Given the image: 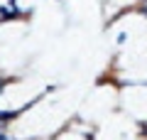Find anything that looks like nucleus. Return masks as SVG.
I'll use <instances>...</instances> for the list:
<instances>
[{"label":"nucleus","mask_w":147,"mask_h":140,"mask_svg":"<svg viewBox=\"0 0 147 140\" xmlns=\"http://www.w3.org/2000/svg\"><path fill=\"white\" fill-rule=\"evenodd\" d=\"M118 106L132 123H147V84H125L118 93Z\"/></svg>","instance_id":"f257e3e1"},{"label":"nucleus","mask_w":147,"mask_h":140,"mask_svg":"<svg viewBox=\"0 0 147 140\" xmlns=\"http://www.w3.org/2000/svg\"><path fill=\"white\" fill-rule=\"evenodd\" d=\"M54 3H61V0H54Z\"/></svg>","instance_id":"7ed1b4c3"},{"label":"nucleus","mask_w":147,"mask_h":140,"mask_svg":"<svg viewBox=\"0 0 147 140\" xmlns=\"http://www.w3.org/2000/svg\"><path fill=\"white\" fill-rule=\"evenodd\" d=\"M140 3H142V0H103V7H105V17H108V25L115 20V17H120L123 12L135 10Z\"/></svg>","instance_id":"f03ea898"}]
</instances>
